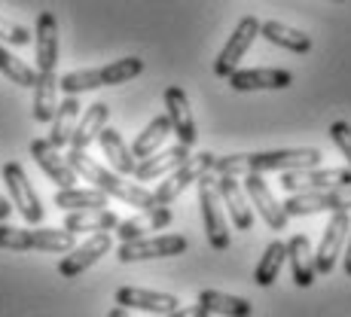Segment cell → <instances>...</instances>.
<instances>
[{
	"mask_svg": "<svg viewBox=\"0 0 351 317\" xmlns=\"http://www.w3.org/2000/svg\"><path fill=\"white\" fill-rule=\"evenodd\" d=\"M64 159H67V165L77 171V177H83L86 183H92L95 190L110 195V199H119L123 205L141 207V211L156 207V199H153L150 190H144V186H138V183H125L119 174L110 171V168H104V165H98L95 159H89V153L86 150H71Z\"/></svg>",
	"mask_w": 351,
	"mask_h": 317,
	"instance_id": "cell-1",
	"label": "cell"
},
{
	"mask_svg": "<svg viewBox=\"0 0 351 317\" xmlns=\"http://www.w3.org/2000/svg\"><path fill=\"white\" fill-rule=\"evenodd\" d=\"M144 73V62L138 55L119 58V62H110L104 67H89V71H71L58 79V92L64 95H83V92L101 89V86H123L128 79L141 77Z\"/></svg>",
	"mask_w": 351,
	"mask_h": 317,
	"instance_id": "cell-2",
	"label": "cell"
},
{
	"mask_svg": "<svg viewBox=\"0 0 351 317\" xmlns=\"http://www.w3.org/2000/svg\"><path fill=\"white\" fill-rule=\"evenodd\" d=\"M77 244V235L67 229H16L0 223V251H46V253H67Z\"/></svg>",
	"mask_w": 351,
	"mask_h": 317,
	"instance_id": "cell-3",
	"label": "cell"
},
{
	"mask_svg": "<svg viewBox=\"0 0 351 317\" xmlns=\"http://www.w3.org/2000/svg\"><path fill=\"white\" fill-rule=\"evenodd\" d=\"M199 186V207H202V223H205V238L214 251H226L229 247V223L223 214V201L217 192V177L205 174L195 180Z\"/></svg>",
	"mask_w": 351,
	"mask_h": 317,
	"instance_id": "cell-4",
	"label": "cell"
},
{
	"mask_svg": "<svg viewBox=\"0 0 351 317\" xmlns=\"http://www.w3.org/2000/svg\"><path fill=\"white\" fill-rule=\"evenodd\" d=\"M285 214L287 217H312L321 211H351V186H333V190H312V192H293L287 195Z\"/></svg>",
	"mask_w": 351,
	"mask_h": 317,
	"instance_id": "cell-5",
	"label": "cell"
},
{
	"mask_svg": "<svg viewBox=\"0 0 351 317\" xmlns=\"http://www.w3.org/2000/svg\"><path fill=\"white\" fill-rule=\"evenodd\" d=\"M214 159H217V156H214V153H208V150L205 153H195V156H190L180 168H174L171 174H165V180H162L156 190H153L156 205H171V201L186 190V186H193L199 177L211 174Z\"/></svg>",
	"mask_w": 351,
	"mask_h": 317,
	"instance_id": "cell-6",
	"label": "cell"
},
{
	"mask_svg": "<svg viewBox=\"0 0 351 317\" xmlns=\"http://www.w3.org/2000/svg\"><path fill=\"white\" fill-rule=\"evenodd\" d=\"M190 247L184 235H144V238L123 241L117 251L119 262H144V259H165V256H180Z\"/></svg>",
	"mask_w": 351,
	"mask_h": 317,
	"instance_id": "cell-7",
	"label": "cell"
},
{
	"mask_svg": "<svg viewBox=\"0 0 351 317\" xmlns=\"http://www.w3.org/2000/svg\"><path fill=\"white\" fill-rule=\"evenodd\" d=\"M3 183L10 190V205L22 214V220L31 223V226H40L43 223V201L34 192L28 174H25V168L19 162H6L3 165Z\"/></svg>",
	"mask_w": 351,
	"mask_h": 317,
	"instance_id": "cell-8",
	"label": "cell"
},
{
	"mask_svg": "<svg viewBox=\"0 0 351 317\" xmlns=\"http://www.w3.org/2000/svg\"><path fill=\"white\" fill-rule=\"evenodd\" d=\"M281 186L293 192H312V190H333V186H351V168H296V171L281 174Z\"/></svg>",
	"mask_w": 351,
	"mask_h": 317,
	"instance_id": "cell-9",
	"label": "cell"
},
{
	"mask_svg": "<svg viewBox=\"0 0 351 317\" xmlns=\"http://www.w3.org/2000/svg\"><path fill=\"white\" fill-rule=\"evenodd\" d=\"M256 37H260V18L245 16L239 25H235V31H232V37L226 40V46L220 49L217 62H214V73H217V77H229V73L239 67L241 58H245V52L254 46Z\"/></svg>",
	"mask_w": 351,
	"mask_h": 317,
	"instance_id": "cell-10",
	"label": "cell"
},
{
	"mask_svg": "<svg viewBox=\"0 0 351 317\" xmlns=\"http://www.w3.org/2000/svg\"><path fill=\"white\" fill-rule=\"evenodd\" d=\"M241 186H245V192H247V199H251V205L256 207V214L266 220V226L272 229V232H285L290 217L285 214V205L275 199V192L269 190V183L263 180V174H245Z\"/></svg>",
	"mask_w": 351,
	"mask_h": 317,
	"instance_id": "cell-11",
	"label": "cell"
},
{
	"mask_svg": "<svg viewBox=\"0 0 351 317\" xmlns=\"http://www.w3.org/2000/svg\"><path fill=\"white\" fill-rule=\"evenodd\" d=\"M110 247H113L110 232H92V238L86 241V244H80V247L73 244L71 251H67V256L58 262V275H62V278H77L86 268L95 266L101 256L110 253Z\"/></svg>",
	"mask_w": 351,
	"mask_h": 317,
	"instance_id": "cell-12",
	"label": "cell"
},
{
	"mask_svg": "<svg viewBox=\"0 0 351 317\" xmlns=\"http://www.w3.org/2000/svg\"><path fill=\"white\" fill-rule=\"evenodd\" d=\"M165 116L171 123V134L178 138V144L193 147L199 140V128H195L193 110H190V98L180 86H168L165 89Z\"/></svg>",
	"mask_w": 351,
	"mask_h": 317,
	"instance_id": "cell-13",
	"label": "cell"
},
{
	"mask_svg": "<svg viewBox=\"0 0 351 317\" xmlns=\"http://www.w3.org/2000/svg\"><path fill=\"white\" fill-rule=\"evenodd\" d=\"M348 229H351L348 211H336L333 217H330L327 229H324L321 247L315 251V272L318 275H330L336 268V259H339V253H342V244H346Z\"/></svg>",
	"mask_w": 351,
	"mask_h": 317,
	"instance_id": "cell-14",
	"label": "cell"
},
{
	"mask_svg": "<svg viewBox=\"0 0 351 317\" xmlns=\"http://www.w3.org/2000/svg\"><path fill=\"white\" fill-rule=\"evenodd\" d=\"M31 159L40 165V171L58 186V190H67V186H77V171L67 165V159L58 153V147H52L46 138H34L31 140Z\"/></svg>",
	"mask_w": 351,
	"mask_h": 317,
	"instance_id": "cell-15",
	"label": "cell"
},
{
	"mask_svg": "<svg viewBox=\"0 0 351 317\" xmlns=\"http://www.w3.org/2000/svg\"><path fill=\"white\" fill-rule=\"evenodd\" d=\"M226 79L235 92H266V89H287L293 83V73L285 71V67H247V71L235 67Z\"/></svg>",
	"mask_w": 351,
	"mask_h": 317,
	"instance_id": "cell-16",
	"label": "cell"
},
{
	"mask_svg": "<svg viewBox=\"0 0 351 317\" xmlns=\"http://www.w3.org/2000/svg\"><path fill=\"white\" fill-rule=\"evenodd\" d=\"M217 192H220V201H223L229 220H232V226L247 232V229L254 226V207H251V199H247L245 186H241V180L232 177V174H220Z\"/></svg>",
	"mask_w": 351,
	"mask_h": 317,
	"instance_id": "cell-17",
	"label": "cell"
},
{
	"mask_svg": "<svg viewBox=\"0 0 351 317\" xmlns=\"http://www.w3.org/2000/svg\"><path fill=\"white\" fill-rule=\"evenodd\" d=\"M34 52H37V73L56 71V64H58V18H56V12L43 10L37 16Z\"/></svg>",
	"mask_w": 351,
	"mask_h": 317,
	"instance_id": "cell-18",
	"label": "cell"
},
{
	"mask_svg": "<svg viewBox=\"0 0 351 317\" xmlns=\"http://www.w3.org/2000/svg\"><path fill=\"white\" fill-rule=\"evenodd\" d=\"M117 305L123 308H138V312L150 314H168L180 305L174 293H159V290H144V287H119L117 290Z\"/></svg>",
	"mask_w": 351,
	"mask_h": 317,
	"instance_id": "cell-19",
	"label": "cell"
},
{
	"mask_svg": "<svg viewBox=\"0 0 351 317\" xmlns=\"http://www.w3.org/2000/svg\"><path fill=\"white\" fill-rule=\"evenodd\" d=\"M174 214L168 205H156V207H147V211H141L138 217L132 220H119L117 223V235L119 241H132V238H144V235L150 232H162L165 226H171Z\"/></svg>",
	"mask_w": 351,
	"mask_h": 317,
	"instance_id": "cell-20",
	"label": "cell"
},
{
	"mask_svg": "<svg viewBox=\"0 0 351 317\" xmlns=\"http://www.w3.org/2000/svg\"><path fill=\"white\" fill-rule=\"evenodd\" d=\"M186 159H190V147H184V144H174V147H168V150H156L153 156L141 159L138 165H134V177H138L141 183L159 180V177H165V174H171L174 168H180Z\"/></svg>",
	"mask_w": 351,
	"mask_h": 317,
	"instance_id": "cell-21",
	"label": "cell"
},
{
	"mask_svg": "<svg viewBox=\"0 0 351 317\" xmlns=\"http://www.w3.org/2000/svg\"><path fill=\"white\" fill-rule=\"evenodd\" d=\"M287 244V259H290V272H293V284L296 287H312L318 272H315V251L308 235H293Z\"/></svg>",
	"mask_w": 351,
	"mask_h": 317,
	"instance_id": "cell-22",
	"label": "cell"
},
{
	"mask_svg": "<svg viewBox=\"0 0 351 317\" xmlns=\"http://www.w3.org/2000/svg\"><path fill=\"white\" fill-rule=\"evenodd\" d=\"M107 119H110V107L104 101L86 107V113L77 119V128L71 134V150H89V144L98 140V131L107 125Z\"/></svg>",
	"mask_w": 351,
	"mask_h": 317,
	"instance_id": "cell-23",
	"label": "cell"
},
{
	"mask_svg": "<svg viewBox=\"0 0 351 317\" xmlns=\"http://www.w3.org/2000/svg\"><path fill=\"white\" fill-rule=\"evenodd\" d=\"M260 37L269 40L272 46H281V49L287 52H296V55H306V52H312V37H308L306 31H296L290 28L285 22H260Z\"/></svg>",
	"mask_w": 351,
	"mask_h": 317,
	"instance_id": "cell-24",
	"label": "cell"
},
{
	"mask_svg": "<svg viewBox=\"0 0 351 317\" xmlns=\"http://www.w3.org/2000/svg\"><path fill=\"white\" fill-rule=\"evenodd\" d=\"M58 107V77L56 71H43L37 73V83H34V119L37 123H52Z\"/></svg>",
	"mask_w": 351,
	"mask_h": 317,
	"instance_id": "cell-25",
	"label": "cell"
},
{
	"mask_svg": "<svg viewBox=\"0 0 351 317\" xmlns=\"http://www.w3.org/2000/svg\"><path fill=\"white\" fill-rule=\"evenodd\" d=\"M119 217L110 207H92V211H67L64 229L67 232H113Z\"/></svg>",
	"mask_w": 351,
	"mask_h": 317,
	"instance_id": "cell-26",
	"label": "cell"
},
{
	"mask_svg": "<svg viewBox=\"0 0 351 317\" xmlns=\"http://www.w3.org/2000/svg\"><path fill=\"white\" fill-rule=\"evenodd\" d=\"M80 110H83V107H80L77 95H67L62 104L56 107V116H52V131H49V138H46L52 147H58V150H62V147L71 144V134H73V128H77Z\"/></svg>",
	"mask_w": 351,
	"mask_h": 317,
	"instance_id": "cell-27",
	"label": "cell"
},
{
	"mask_svg": "<svg viewBox=\"0 0 351 317\" xmlns=\"http://www.w3.org/2000/svg\"><path fill=\"white\" fill-rule=\"evenodd\" d=\"M199 305H205L211 314H220V317H254V305L245 296H229V293H220V290H202Z\"/></svg>",
	"mask_w": 351,
	"mask_h": 317,
	"instance_id": "cell-28",
	"label": "cell"
},
{
	"mask_svg": "<svg viewBox=\"0 0 351 317\" xmlns=\"http://www.w3.org/2000/svg\"><path fill=\"white\" fill-rule=\"evenodd\" d=\"M98 144L101 150H104V156L110 159V165L117 168L119 174H134V165H138V159L132 156V150L125 147V140L119 138L117 128H101L98 131Z\"/></svg>",
	"mask_w": 351,
	"mask_h": 317,
	"instance_id": "cell-29",
	"label": "cell"
},
{
	"mask_svg": "<svg viewBox=\"0 0 351 317\" xmlns=\"http://www.w3.org/2000/svg\"><path fill=\"white\" fill-rule=\"evenodd\" d=\"M168 138H171V123H168V116H156L134 138V144L128 147V150H132L134 159H147V156H153Z\"/></svg>",
	"mask_w": 351,
	"mask_h": 317,
	"instance_id": "cell-30",
	"label": "cell"
},
{
	"mask_svg": "<svg viewBox=\"0 0 351 317\" xmlns=\"http://www.w3.org/2000/svg\"><path fill=\"white\" fill-rule=\"evenodd\" d=\"M110 195H104L95 186L89 190H80V186H67V190L56 192V207L62 211H92V207H107Z\"/></svg>",
	"mask_w": 351,
	"mask_h": 317,
	"instance_id": "cell-31",
	"label": "cell"
},
{
	"mask_svg": "<svg viewBox=\"0 0 351 317\" xmlns=\"http://www.w3.org/2000/svg\"><path fill=\"white\" fill-rule=\"evenodd\" d=\"M285 259H287V244L285 241H272V244L263 251L260 262H256V268H254V284L256 287H272L275 281H278Z\"/></svg>",
	"mask_w": 351,
	"mask_h": 317,
	"instance_id": "cell-32",
	"label": "cell"
},
{
	"mask_svg": "<svg viewBox=\"0 0 351 317\" xmlns=\"http://www.w3.org/2000/svg\"><path fill=\"white\" fill-rule=\"evenodd\" d=\"M0 73L6 79H12L16 86H22V89H34V83H37V71L28 67V62L16 58L10 49H3V46H0Z\"/></svg>",
	"mask_w": 351,
	"mask_h": 317,
	"instance_id": "cell-33",
	"label": "cell"
},
{
	"mask_svg": "<svg viewBox=\"0 0 351 317\" xmlns=\"http://www.w3.org/2000/svg\"><path fill=\"white\" fill-rule=\"evenodd\" d=\"M0 40H3V43H10V46H28L31 43V31L0 16Z\"/></svg>",
	"mask_w": 351,
	"mask_h": 317,
	"instance_id": "cell-34",
	"label": "cell"
},
{
	"mask_svg": "<svg viewBox=\"0 0 351 317\" xmlns=\"http://www.w3.org/2000/svg\"><path fill=\"white\" fill-rule=\"evenodd\" d=\"M330 140H333L336 147H339V153L346 156L348 162V168H351V125L346 123V119H336L333 125H330Z\"/></svg>",
	"mask_w": 351,
	"mask_h": 317,
	"instance_id": "cell-35",
	"label": "cell"
},
{
	"mask_svg": "<svg viewBox=\"0 0 351 317\" xmlns=\"http://www.w3.org/2000/svg\"><path fill=\"white\" fill-rule=\"evenodd\" d=\"M156 317H211V312H208L205 305H178L174 312L156 314Z\"/></svg>",
	"mask_w": 351,
	"mask_h": 317,
	"instance_id": "cell-36",
	"label": "cell"
},
{
	"mask_svg": "<svg viewBox=\"0 0 351 317\" xmlns=\"http://www.w3.org/2000/svg\"><path fill=\"white\" fill-rule=\"evenodd\" d=\"M346 238H348V247H346V253H342V266H346V275L351 278V229H348Z\"/></svg>",
	"mask_w": 351,
	"mask_h": 317,
	"instance_id": "cell-37",
	"label": "cell"
},
{
	"mask_svg": "<svg viewBox=\"0 0 351 317\" xmlns=\"http://www.w3.org/2000/svg\"><path fill=\"white\" fill-rule=\"evenodd\" d=\"M10 214H12V205L3 199V195H0V223H6V217H10Z\"/></svg>",
	"mask_w": 351,
	"mask_h": 317,
	"instance_id": "cell-38",
	"label": "cell"
},
{
	"mask_svg": "<svg viewBox=\"0 0 351 317\" xmlns=\"http://www.w3.org/2000/svg\"><path fill=\"white\" fill-rule=\"evenodd\" d=\"M107 317H128V308H123V305H117V308H113V312H110V314H107Z\"/></svg>",
	"mask_w": 351,
	"mask_h": 317,
	"instance_id": "cell-39",
	"label": "cell"
}]
</instances>
